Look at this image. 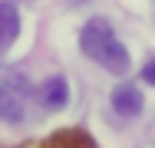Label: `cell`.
Returning <instances> with one entry per match:
<instances>
[{
	"mask_svg": "<svg viewBox=\"0 0 155 148\" xmlns=\"http://www.w3.org/2000/svg\"><path fill=\"white\" fill-rule=\"evenodd\" d=\"M79 46L93 63H99L109 72H125L129 69V50L119 43V36L112 33V27L106 20H89L79 33Z\"/></svg>",
	"mask_w": 155,
	"mask_h": 148,
	"instance_id": "1",
	"label": "cell"
},
{
	"mask_svg": "<svg viewBox=\"0 0 155 148\" xmlns=\"http://www.w3.org/2000/svg\"><path fill=\"white\" fill-rule=\"evenodd\" d=\"M112 109L119 112V115H139L142 112V92L132 86V82H119V86L112 89Z\"/></svg>",
	"mask_w": 155,
	"mask_h": 148,
	"instance_id": "2",
	"label": "cell"
},
{
	"mask_svg": "<svg viewBox=\"0 0 155 148\" xmlns=\"http://www.w3.org/2000/svg\"><path fill=\"white\" fill-rule=\"evenodd\" d=\"M20 33V13L10 0H0V50H7Z\"/></svg>",
	"mask_w": 155,
	"mask_h": 148,
	"instance_id": "3",
	"label": "cell"
},
{
	"mask_svg": "<svg viewBox=\"0 0 155 148\" xmlns=\"http://www.w3.org/2000/svg\"><path fill=\"white\" fill-rule=\"evenodd\" d=\"M66 99H69V89H66V79L63 76H53V79H46L43 82V105L46 109H63L66 105Z\"/></svg>",
	"mask_w": 155,
	"mask_h": 148,
	"instance_id": "4",
	"label": "cell"
},
{
	"mask_svg": "<svg viewBox=\"0 0 155 148\" xmlns=\"http://www.w3.org/2000/svg\"><path fill=\"white\" fill-rule=\"evenodd\" d=\"M0 118L3 122H20L23 118V99L10 86H0Z\"/></svg>",
	"mask_w": 155,
	"mask_h": 148,
	"instance_id": "5",
	"label": "cell"
},
{
	"mask_svg": "<svg viewBox=\"0 0 155 148\" xmlns=\"http://www.w3.org/2000/svg\"><path fill=\"white\" fill-rule=\"evenodd\" d=\"M142 79H145L149 86H155V59H149V63H145V69H142Z\"/></svg>",
	"mask_w": 155,
	"mask_h": 148,
	"instance_id": "6",
	"label": "cell"
}]
</instances>
